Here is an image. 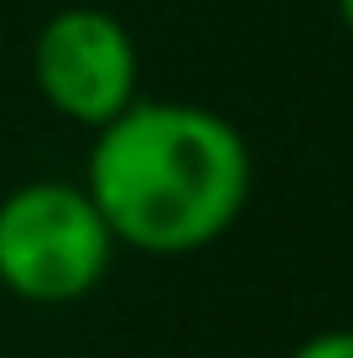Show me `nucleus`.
Segmentation results:
<instances>
[{
  "instance_id": "f03ea898",
  "label": "nucleus",
  "mask_w": 353,
  "mask_h": 358,
  "mask_svg": "<svg viewBox=\"0 0 353 358\" xmlns=\"http://www.w3.org/2000/svg\"><path fill=\"white\" fill-rule=\"evenodd\" d=\"M115 234L78 182H27L0 197V286L21 301L63 306L115 265Z\"/></svg>"
},
{
  "instance_id": "7ed1b4c3",
  "label": "nucleus",
  "mask_w": 353,
  "mask_h": 358,
  "mask_svg": "<svg viewBox=\"0 0 353 358\" xmlns=\"http://www.w3.org/2000/svg\"><path fill=\"white\" fill-rule=\"evenodd\" d=\"M31 78L63 120L99 130L136 104L141 57L125 21L99 6H68L36 31Z\"/></svg>"
},
{
  "instance_id": "39448f33",
  "label": "nucleus",
  "mask_w": 353,
  "mask_h": 358,
  "mask_svg": "<svg viewBox=\"0 0 353 358\" xmlns=\"http://www.w3.org/2000/svg\"><path fill=\"white\" fill-rule=\"evenodd\" d=\"M333 6H338V16H343V27L353 31V0H333Z\"/></svg>"
},
{
  "instance_id": "20e7f679",
  "label": "nucleus",
  "mask_w": 353,
  "mask_h": 358,
  "mask_svg": "<svg viewBox=\"0 0 353 358\" xmlns=\"http://www.w3.org/2000/svg\"><path fill=\"white\" fill-rule=\"evenodd\" d=\"M291 358H353V327H327L312 332L307 343H296Z\"/></svg>"
},
{
  "instance_id": "f257e3e1",
  "label": "nucleus",
  "mask_w": 353,
  "mask_h": 358,
  "mask_svg": "<svg viewBox=\"0 0 353 358\" xmlns=\"http://www.w3.org/2000/svg\"><path fill=\"white\" fill-rule=\"evenodd\" d=\"M254 162L234 120L177 99H136L94 130L83 192L115 244L141 255H198L239 224Z\"/></svg>"
}]
</instances>
